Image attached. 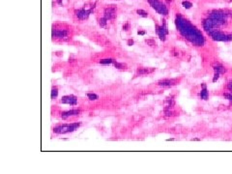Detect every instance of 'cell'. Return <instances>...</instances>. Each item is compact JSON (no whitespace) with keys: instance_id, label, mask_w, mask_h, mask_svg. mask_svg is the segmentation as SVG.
Masks as SVG:
<instances>
[{"instance_id":"cell-1","label":"cell","mask_w":232,"mask_h":174,"mask_svg":"<svg viewBox=\"0 0 232 174\" xmlns=\"http://www.w3.org/2000/svg\"><path fill=\"white\" fill-rule=\"evenodd\" d=\"M80 126V123H74V124H71V125L70 124H64V125H59L53 128V132L58 134H64L76 131Z\"/></svg>"},{"instance_id":"cell-2","label":"cell","mask_w":232,"mask_h":174,"mask_svg":"<svg viewBox=\"0 0 232 174\" xmlns=\"http://www.w3.org/2000/svg\"><path fill=\"white\" fill-rule=\"evenodd\" d=\"M148 2L152 6L153 9H155V11H157L159 14L163 16H167L168 14V10L167 6L165 4H163V2H161L160 0H148Z\"/></svg>"},{"instance_id":"cell-3","label":"cell","mask_w":232,"mask_h":174,"mask_svg":"<svg viewBox=\"0 0 232 174\" xmlns=\"http://www.w3.org/2000/svg\"><path fill=\"white\" fill-rule=\"evenodd\" d=\"M104 17L107 18V22L114 20L116 18V8L114 7V5H111V6L105 8L104 11Z\"/></svg>"},{"instance_id":"cell-4","label":"cell","mask_w":232,"mask_h":174,"mask_svg":"<svg viewBox=\"0 0 232 174\" xmlns=\"http://www.w3.org/2000/svg\"><path fill=\"white\" fill-rule=\"evenodd\" d=\"M156 32L158 34V36L160 37L161 40L162 41L165 40V36L167 35L168 31H167V24H165V20H163V24L162 26L156 25Z\"/></svg>"},{"instance_id":"cell-5","label":"cell","mask_w":232,"mask_h":174,"mask_svg":"<svg viewBox=\"0 0 232 174\" xmlns=\"http://www.w3.org/2000/svg\"><path fill=\"white\" fill-rule=\"evenodd\" d=\"M60 103H62V104H68V105H76V103H78V99H76V97L74 96V95H68V96L62 97L61 100H60Z\"/></svg>"},{"instance_id":"cell-6","label":"cell","mask_w":232,"mask_h":174,"mask_svg":"<svg viewBox=\"0 0 232 174\" xmlns=\"http://www.w3.org/2000/svg\"><path fill=\"white\" fill-rule=\"evenodd\" d=\"M68 36V31L66 29H52V37L58 39H64Z\"/></svg>"},{"instance_id":"cell-7","label":"cell","mask_w":232,"mask_h":174,"mask_svg":"<svg viewBox=\"0 0 232 174\" xmlns=\"http://www.w3.org/2000/svg\"><path fill=\"white\" fill-rule=\"evenodd\" d=\"M91 14V12L87 11V10L83 9V8H81L80 10H76V17H78L80 20H86V18H88L89 15Z\"/></svg>"},{"instance_id":"cell-8","label":"cell","mask_w":232,"mask_h":174,"mask_svg":"<svg viewBox=\"0 0 232 174\" xmlns=\"http://www.w3.org/2000/svg\"><path fill=\"white\" fill-rule=\"evenodd\" d=\"M158 85L163 87H170L177 84V80H162L158 81Z\"/></svg>"},{"instance_id":"cell-9","label":"cell","mask_w":232,"mask_h":174,"mask_svg":"<svg viewBox=\"0 0 232 174\" xmlns=\"http://www.w3.org/2000/svg\"><path fill=\"white\" fill-rule=\"evenodd\" d=\"M78 113H80V110L78 109H72V110H69V111H64L61 113V117L63 119H67V118L71 117V116H76L78 115Z\"/></svg>"},{"instance_id":"cell-10","label":"cell","mask_w":232,"mask_h":174,"mask_svg":"<svg viewBox=\"0 0 232 174\" xmlns=\"http://www.w3.org/2000/svg\"><path fill=\"white\" fill-rule=\"evenodd\" d=\"M153 72H155V68H139L136 71V74L138 75H148Z\"/></svg>"},{"instance_id":"cell-11","label":"cell","mask_w":232,"mask_h":174,"mask_svg":"<svg viewBox=\"0 0 232 174\" xmlns=\"http://www.w3.org/2000/svg\"><path fill=\"white\" fill-rule=\"evenodd\" d=\"M96 41H97V43H98L99 45H101V46H109V41L107 40V38H105V36H98V37H96Z\"/></svg>"},{"instance_id":"cell-12","label":"cell","mask_w":232,"mask_h":174,"mask_svg":"<svg viewBox=\"0 0 232 174\" xmlns=\"http://www.w3.org/2000/svg\"><path fill=\"white\" fill-rule=\"evenodd\" d=\"M213 69H214L215 71V73H218V74H225V68L223 67V65H221V64H215L214 66H213Z\"/></svg>"},{"instance_id":"cell-13","label":"cell","mask_w":232,"mask_h":174,"mask_svg":"<svg viewBox=\"0 0 232 174\" xmlns=\"http://www.w3.org/2000/svg\"><path fill=\"white\" fill-rule=\"evenodd\" d=\"M174 105H175V103H174V100L172 98H167V100L163 102V105H165V109H171Z\"/></svg>"},{"instance_id":"cell-14","label":"cell","mask_w":232,"mask_h":174,"mask_svg":"<svg viewBox=\"0 0 232 174\" xmlns=\"http://www.w3.org/2000/svg\"><path fill=\"white\" fill-rule=\"evenodd\" d=\"M200 97H201L202 100L208 99V91L206 89V85H205L204 83L202 84V90H201V93H200Z\"/></svg>"},{"instance_id":"cell-15","label":"cell","mask_w":232,"mask_h":174,"mask_svg":"<svg viewBox=\"0 0 232 174\" xmlns=\"http://www.w3.org/2000/svg\"><path fill=\"white\" fill-rule=\"evenodd\" d=\"M175 115H177V113H176L175 111L170 110V109H165V117H172V116H175Z\"/></svg>"},{"instance_id":"cell-16","label":"cell","mask_w":232,"mask_h":174,"mask_svg":"<svg viewBox=\"0 0 232 174\" xmlns=\"http://www.w3.org/2000/svg\"><path fill=\"white\" fill-rule=\"evenodd\" d=\"M98 22H99V25L101 26V27L105 28V26H107V20L105 18V17L104 18H101L98 20Z\"/></svg>"},{"instance_id":"cell-17","label":"cell","mask_w":232,"mask_h":174,"mask_svg":"<svg viewBox=\"0 0 232 174\" xmlns=\"http://www.w3.org/2000/svg\"><path fill=\"white\" fill-rule=\"evenodd\" d=\"M113 62H115V60L114 59H112V58H107V59H102V60H100V63L101 64H111V63Z\"/></svg>"},{"instance_id":"cell-18","label":"cell","mask_w":232,"mask_h":174,"mask_svg":"<svg viewBox=\"0 0 232 174\" xmlns=\"http://www.w3.org/2000/svg\"><path fill=\"white\" fill-rule=\"evenodd\" d=\"M138 16H140V17H143V18H147L148 17V13L146 11H144V10H141V9H138V11H136Z\"/></svg>"},{"instance_id":"cell-19","label":"cell","mask_w":232,"mask_h":174,"mask_svg":"<svg viewBox=\"0 0 232 174\" xmlns=\"http://www.w3.org/2000/svg\"><path fill=\"white\" fill-rule=\"evenodd\" d=\"M87 97H88V99L90 100V101H96V100H98V99H99L98 95L93 94V93H89V94H87Z\"/></svg>"},{"instance_id":"cell-20","label":"cell","mask_w":232,"mask_h":174,"mask_svg":"<svg viewBox=\"0 0 232 174\" xmlns=\"http://www.w3.org/2000/svg\"><path fill=\"white\" fill-rule=\"evenodd\" d=\"M57 96H58V89H57V87H52V89H51V99L56 98Z\"/></svg>"},{"instance_id":"cell-21","label":"cell","mask_w":232,"mask_h":174,"mask_svg":"<svg viewBox=\"0 0 232 174\" xmlns=\"http://www.w3.org/2000/svg\"><path fill=\"white\" fill-rule=\"evenodd\" d=\"M145 43L150 47H156V42H155V40H153V39H146Z\"/></svg>"},{"instance_id":"cell-22","label":"cell","mask_w":232,"mask_h":174,"mask_svg":"<svg viewBox=\"0 0 232 174\" xmlns=\"http://www.w3.org/2000/svg\"><path fill=\"white\" fill-rule=\"evenodd\" d=\"M57 3L59 5H61V6H67L68 4H69L70 0H56Z\"/></svg>"},{"instance_id":"cell-23","label":"cell","mask_w":232,"mask_h":174,"mask_svg":"<svg viewBox=\"0 0 232 174\" xmlns=\"http://www.w3.org/2000/svg\"><path fill=\"white\" fill-rule=\"evenodd\" d=\"M114 67L117 68V69H125L126 68V65L123 64V63H118V62H115L114 63Z\"/></svg>"},{"instance_id":"cell-24","label":"cell","mask_w":232,"mask_h":174,"mask_svg":"<svg viewBox=\"0 0 232 174\" xmlns=\"http://www.w3.org/2000/svg\"><path fill=\"white\" fill-rule=\"evenodd\" d=\"M182 5H183L186 9H190V8L192 6V4L191 3V2H189V1H183V2H182Z\"/></svg>"},{"instance_id":"cell-25","label":"cell","mask_w":232,"mask_h":174,"mask_svg":"<svg viewBox=\"0 0 232 174\" xmlns=\"http://www.w3.org/2000/svg\"><path fill=\"white\" fill-rule=\"evenodd\" d=\"M123 29L125 31H128L129 29H130V23L129 22H127V23H125V24L123 25Z\"/></svg>"},{"instance_id":"cell-26","label":"cell","mask_w":232,"mask_h":174,"mask_svg":"<svg viewBox=\"0 0 232 174\" xmlns=\"http://www.w3.org/2000/svg\"><path fill=\"white\" fill-rule=\"evenodd\" d=\"M225 97L227 100H229L230 102H232V94H229V93H225Z\"/></svg>"},{"instance_id":"cell-27","label":"cell","mask_w":232,"mask_h":174,"mask_svg":"<svg viewBox=\"0 0 232 174\" xmlns=\"http://www.w3.org/2000/svg\"><path fill=\"white\" fill-rule=\"evenodd\" d=\"M219 78H220V74H218V73H215V75H214V78H213V81L214 82H216L218 80H219Z\"/></svg>"},{"instance_id":"cell-28","label":"cell","mask_w":232,"mask_h":174,"mask_svg":"<svg viewBox=\"0 0 232 174\" xmlns=\"http://www.w3.org/2000/svg\"><path fill=\"white\" fill-rule=\"evenodd\" d=\"M227 89H228L229 91L232 92V81H231V82H228L227 83Z\"/></svg>"},{"instance_id":"cell-29","label":"cell","mask_w":232,"mask_h":174,"mask_svg":"<svg viewBox=\"0 0 232 174\" xmlns=\"http://www.w3.org/2000/svg\"><path fill=\"white\" fill-rule=\"evenodd\" d=\"M127 43H128L129 46H133V45H134V40H132V39H130V40H128Z\"/></svg>"},{"instance_id":"cell-30","label":"cell","mask_w":232,"mask_h":174,"mask_svg":"<svg viewBox=\"0 0 232 174\" xmlns=\"http://www.w3.org/2000/svg\"><path fill=\"white\" fill-rule=\"evenodd\" d=\"M138 34H139V35H144L145 32H144V31H138Z\"/></svg>"}]
</instances>
